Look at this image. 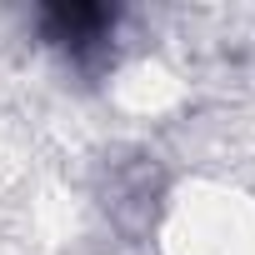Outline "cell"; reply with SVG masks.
<instances>
[{
  "instance_id": "2",
  "label": "cell",
  "mask_w": 255,
  "mask_h": 255,
  "mask_svg": "<svg viewBox=\"0 0 255 255\" xmlns=\"http://www.w3.org/2000/svg\"><path fill=\"white\" fill-rule=\"evenodd\" d=\"M40 30L50 45L70 50L75 60L95 65L100 55H110V35H115V10L110 5H85V0H70V5H45L40 10Z\"/></svg>"
},
{
  "instance_id": "1",
  "label": "cell",
  "mask_w": 255,
  "mask_h": 255,
  "mask_svg": "<svg viewBox=\"0 0 255 255\" xmlns=\"http://www.w3.org/2000/svg\"><path fill=\"white\" fill-rule=\"evenodd\" d=\"M160 195H165V175H160L155 155L125 150V155L105 160V170H100V205H105V215L125 235H145L155 225Z\"/></svg>"
}]
</instances>
